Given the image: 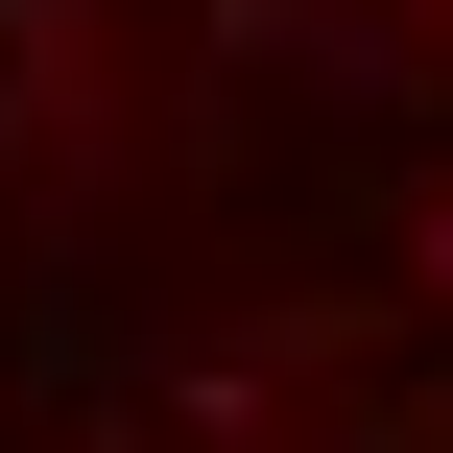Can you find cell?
Masks as SVG:
<instances>
[{
  "mask_svg": "<svg viewBox=\"0 0 453 453\" xmlns=\"http://www.w3.org/2000/svg\"><path fill=\"white\" fill-rule=\"evenodd\" d=\"M0 453H453V0H0Z\"/></svg>",
  "mask_w": 453,
  "mask_h": 453,
  "instance_id": "cell-1",
  "label": "cell"
}]
</instances>
